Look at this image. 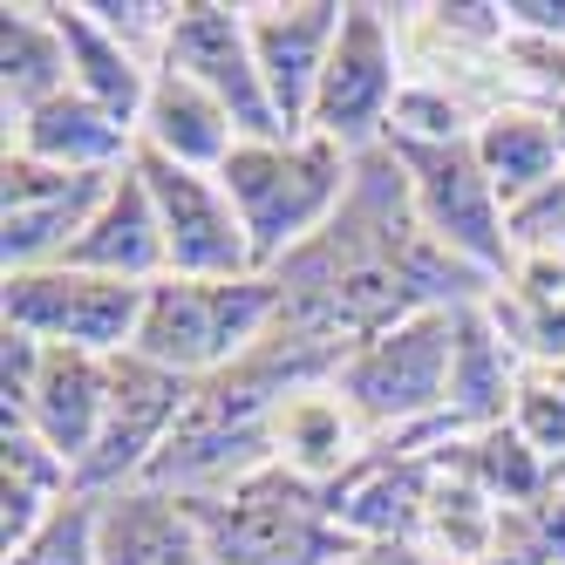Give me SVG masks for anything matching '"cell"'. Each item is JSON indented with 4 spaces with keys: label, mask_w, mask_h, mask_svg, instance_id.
Segmentation results:
<instances>
[{
    "label": "cell",
    "mask_w": 565,
    "mask_h": 565,
    "mask_svg": "<svg viewBox=\"0 0 565 565\" xmlns=\"http://www.w3.org/2000/svg\"><path fill=\"white\" fill-rule=\"evenodd\" d=\"M341 14H348L341 0H266V8H246L253 62L266 75V96H273L287 137H307V124H313V96H320L334 42H341Z\"/></svg>",
    "instance_id": "7c38bea8"
},
{
    "label": "cell",
    "mask_w": 565,
    "mask_h": 565,
    "mask_svg": "<svg viewBox=\"0 0 565 565\" xmlns=\"http://www.w3.org/2000/svg\"><path fill=\"white\" fill-rule=\"evenodd\" d=\"M246 143L238 124L225 116L218 96H205L191 75L157 62L150 75V96H143V116H137V150L164 157V164H184V171H225V157Z\"/></svg>",
    "instance_id": "9a60e30c"
},
{
    "label": "cell",
    "mask_w": 565,
    "mask_h": 565,
    "mask_svg": "<svg viewBox=\"0 0 565 565\" xmlns=\"http://www.w3.org/2000/svg\"><path fill=\"white\" fill-rule=\"evenodd\" d=\"M402 89H409V75H402L395 14L375 8V0H348L341 42H334V55H328V75H320L307 137H328V143H341L348 157H369V150L388 143V124H395Z\"/></svg>",
    "instance_id": "8992f818"
},
{
    "label": "cell",
    "mask_w": 565,
    "mask_h": 565,
    "mask_svg": "<svg viewBox=\"0 0 565 565\" xmlns=\"http://www.w3.org/2000/svg\"><path fill=\"white\" fill-rule=\"evenodd\" d=\"M463 470H470V483L483 498H491L498 511H524V504H539V491H545V477H552V463L524 443L511 423H498V429H483V436H463Z\"/></svg>",
    "instance_id": "603a6c76"
},
{
    "label": "cell",
    "mask_w": 565,
    "mask_h": 565,
    "mask_svg": "<svg viewBox=\"0 0 565 565\" xmlns=\"http://www.w3.org/2000/svg\"><path fill=\"white\" fill-rule=\"evenodd\" d=\"M369 423H361L348 402L334 395V382H313L300 395L279 402V416H273V463H287L294 477L307 483H341L361 457H369Z\"/></svg>",
    "instance_id": "ac0fdd59"
},
{
    "label": "cell",
    "mask_w": 565,
    "mask_h": 565,
    "mask_svg": "<svg viewBox=\"0 0 565 565\" xmlns=\"http://www.w3.org/2000/svg\"><path fill=\"white\" fill-rule=\"evenodd\" d=\"M143 300L150 287L103 279L83 266H28L0 279V320L14 334H34L42 348H75V354H130Z\"/></svg>",
    "instance_id": "52a82bcc"
},
{
    "label": "cell",
    "mask_w": 565,
    "mask_h": 565,
    "mask_svg": "<svg viewBox=\"0 0 565 565\" xmlns=\"http://www.w3.org/2000/svg\"><path fill=\"white\" fill-rule=\"evenodd\" d=\"M191 511L212 565H334L354 545L328 511V491L287 463H259L218 491H191Z\"/></svg>",
    "instance_id": "7a4b0ae2"
},
{
    "label": "cell",
    "mask_w": 565,
    "mask_h": 565,
    "mask_svg": "<svg viewBox=\"0 0 565 565\" xmlns=\"http://www.w3.org/2000/svg\"><path fill=\"white\" fill-rule=\"evenodd\" d=\"M470 150H477L483 178L498 184L504 212H518L524 198H539L552 178H565L558 130H552V116L539 103H491L477 116V130H470Z\"/></svg>",
    "instance_id": "ffe728a7"
},
{
    "label": "cell",
    "mask_w": 565,
    "mask_h": 565,
    "mask_svg": "<svg viewBox=\"0 0 565 565\" xmlns=\"http://www.w3.org/2000/svg\"><path fill=\"white\" fill-rule=\"evenodd\" d=\"M545 116H552V130H558V150H565V96H558V103H552Z\"/></svg>",
    "instance_id": "1f68e13d"
},
{
    "label": "cell",
    "mask_w": 565,
    "mask_h": 565,
    "mask_svg": "<svg viewBox=\"0 0 565 565\" xmlns=\"http://www.w3.org/2000/svg\"><path fill=\"white\" fill-rule=\"evenodd\" d=\"M103 416H109V354H75V348H49L42 361V382H34V402H28V423L49 443V450L83 470L96 436H103Z\"/></svg>",
    "instance_id": "e0dca14e"
},
{
    "label": "cell",
    "mask_w": 565,
    "mask_h": 565,
    "mask_svg": "<svg viewBox=\"0 0 565 565\" xmlns=\"http://www.w3.org/2000/svg\"><path fill=\"white\" fill-rule=\"evenodd\" d=\"M8 565H96V498L75 491L28 545L8 552Z\"/></svg>",
    "instance_id": "cb8c5ba5"
},
{
    "label": "cell",
    "mask_w": 565,
    "mask_h": 565,
    "mask_svg": "<svg viewBox=\"0 0 565 565\" xmlns=\"http://www.w3.org/2000/svg\"><path fill=\"white\" fill-rule=\"evenodd\" d=\"M518 348L498 334V320L483 307H463L457 313V361H450V402H443V423H450L457 436H483L511 423L518 409V388L524 375L511 369Z\"/></svg>",
    "instance_id": "d6986e66"
},
{
    "label": "cell",
    "mask_w": 565,
    "mask_h": 565,
    "mask_svg": "<svg viewBox=\"0 0 565 565\" xmlns=\"http://www.w3.org/2000/svg\"><path fill=\"white\" fill-rule=\"evenodd\" d=\"M511 34H539V42L565 49V0H504Z\"/></svg>",
    "instance_id": "f1b7e54d"
},
{
    "label": "cell",
    "mask_w": 565,
    "mask_h": 565,
    "mask_svg": "<svg viewBox=\"0 0 565 565\" xmlns=\"http://www.w3.org/2000/svg\"><path fill=\"white\" fill-rule=\"evenodd\" d=\"M218 184L232 191L238 218H246L259 273L287 266L300 246H313L348 205L354 157L328 137H279V143H238L225 157Z\"/></svg>",
    "instance_id": "6da1fadb"
},
{
    "label": "cell",
    "mask_w": 565,
    "mask_h": 565,
    "mask_svg": "<svg viewBox=\"0 0 565 565\" xmlns=\"http://www.w3.org/2000/svg\"><path fill=\"white\" fill-rule=\"evenodd\" d=\"M198 382L157 369L143 354H109V416L89 463L75 470V491L83 498H109V491H130L157 470V457L171 450V436L191 409Z\"/></svg>",
    "instance_id": "ba28073f"
},
{
    "label": "cell",
    "mask_w": 565,
    "mask_h": 565,
    "mask_svg": "<svg viewBox=\"0 0 565 565\" xmlns=\"http://www.w3.org/2000/svg\"><path fill=\"white\" fill-rule=\"evenodd\" d=\"M68 89V42L49 8H0V96L8 116L42 109L49 96Z\"/></svg>",
    "instance_id": "7402d4cb"
},
{
    "label": "cell",
    "mask_w": 565,
    "mask_h": 565,
    "mask_svg": "<svg viewBox=\"0 0 565 565\" xmlns=\"http://www.w3.org/2000/svg\"><path fill=\"white\" fill-rule=\"evenodd\" d=\"M157 62L178 68V75H191L205 96H218L246 143H279V137H287V130H279L273 96H266V75L253 62L246 8H225V0H184Z\"/></svg>",
    "instance_id": "30bf717a"
},
{
    "label": "cell",
    "mask_w": 565,
    "mask_h": 565,
    "mask_svg": "<svg viewBox=\"0 0 565 565\" xmlns=\"http://www.w3.org/2000/svg\"><path fill=\"white\" fill-rule=\"evenodd\" d=\"M388 150H395L402 178H409L416 225L443 253L477 266L483 279H504L518 266V238H511V212H504L498 184L483 178L470 137L463 143H388Z\"/></svg>",
    "instance_id": "5b68a950"
},
{
    "label": "cell",
    "mask_w": 565,
    "mask_h": 565,
    "mask_svg": "<svg viewBox=\"0 0 565 565\" xmlns=\"http://www.w3.org/2000/svg\"><path fill=\"white\" fill-rule=\"evenodd\" d=\"M55 266H83V273H103V279H130V287H157V279L171 273L164 232H157V205H150V184H143L137 164L109 184V198L96 205V218L83 225V238H75Z\"/></svg>",
    "instance_id": "2e32d148"
},
{
    "label": "cell",
    "mask_w": 565,
    "mask_h": 565,
    "mask_svg": "<svg viewBox=\"0 0 565 565\" xmlns=\"http://www.w3.org/2000/svg\"><path fill=\"white\" fill-rule=\"evenodd\" d=\"M511 429L532 443L545 463H565V382H558V375H545V369L524 375L518 409H511Z\"/></svg>",
    "instance_id": "484cf974"
},
{
    "label": "cell",
    "mask_w": 565,
    "mask_h": 565,
    "mask_svg": "<svg viewBox=\"0 0 565 565\" xmlns=\"http://www.w3.org/2000/svg\"><path fill=\"white\" fill-rule=\"evenodd\" d=\"M279 328V287L273 273L253 279H157L143 320H137V348L143 361L171 369L184 382H212L232 361H246L259 341Z\"/></svg>",
    "instance_id": "3957f363"
},
{
    "label": "cell",
    "mask_w": 565,
    "mask_h": 565,
    "mask_svg": "<svg viewBox=\"0 0 565 565\" xmlns=\"http://www.w3.org/2000/svg\"><path fill=\"white\" fill-rule=\"evenodd\" d=\"M511 238H518V253H558L565 259V178H552L539 198H524L511 212Z\"/></svg>",
    "instance_id": "83f0119b"
},
{
    "label": "cell",
    "mask_w": 565,
    "mask_h": 565,
    "mask_svg": "<svg viewBox=\"0 0 565 565\" xmlns=\"http://www.w3.org/2000/svg\"><path fill=\"white\" fill-rule=\"evenodd\" d=\"M116 178L49 171V164H34L21 150L0 157V259H8V273L55 266L75 238H83V225L96 218V205L109 198Z\"/></svg>",
    "instance_id": "8fae6325"
},
{
    "label": "cell",
    "mask_w": 565,
    "mask_h": 565,
    "mask_svg": "<svg viewBox=\"0 0 565 565\" xmlns=\"http://www.w3.org/2000/svg\"><path fill=\"white\" fill-rule=\"evenodd\" d=\"M137 171L150 184L157 232H164V259H171L164 279H253L259 273L246 218H238L232 191L212 171L164 164V157H150V150H137Z\"/></svg>",
    "instance_id": "9c48e42d"
},
{
    "label": "cell",
    "mask_w": 565,
    "mask_h": 565,
    "mask_svg": "<svg viewBox=\"0 0 565 565\" xmlns=\"http://www.w3.org/2000/svg\"><path fill=\"white\" fill-rule=\"evenodd\" d=\"M450 361H457V313H416L402 328L361 341L341 369H334V395L388 436L409 429H450L443 402H450Z\"/></svg>",
    "instance_id": "277c9868"
},
{
    "label": "cell",
    "mask_w": 565,
    "mask_h": 565,
    "mask_svg": "<svg viewBox=\"0 0 565 565\" xmlns=\"http://www.w3.org/2000/svg\"><path fill=\"white\" fill-rule=\"evenodd\" d=\"M436 565H532V558H518L511 545H498V552H483V558H436Z\"/></svg>",
    "instance_id": "4dcf8cb0"
},
{
    "label": "cell",
    "mask_w": 565,
    "mask_h": 565,
    "mask_svg": "<svg viewBox=\"0 0 565 565\" xmlns=\"http://www.w3.org/2000/svg\"><path fill=\"white\" fill-rule=\"evenodd\" d=\"M8 150L34 157V164H49V171L116 178V171L137 164V124H124V116H109L103 103L62 89L42 109L8 116Z\"/></svg>",
    "instance_id": "4fadbf2b"
},
{
    "label": "cell",
    "mask_w": 565,
    "mask_h": 565,
    "mask_svg": "<svg viewBox=\"0 0 565 565\" xmlns=\"http://www.w3.org/2000/svg\"><path fill=\"white\" fill-rule=\"evenodd\" d=\"M545 375H558V382H565V369H545Z\"/></svg>",
    "instance_id": "d6a6232c"
},
{
    "label": "cell",
    "mask_w": 565,
    "mask_h": 565,
    "mask_svg": "<svg viewBox=\"0 0 565 565\" xmlns=\"http://www.w3.org/2000/svg\"><path fill=\"white\" fill-rule=\"evenodd\" d=\"M477 130V116L450 96V89H429V83H409L395 103V124H388V143H463Z\"/></svg>",
    "instance_id": "d4e9b609"
},
{
    "label": "cell",
    "mask_w": 565,
    "mask_h": 565,
    "mask_svg": "<svg viewBox=\"0 0 565 565\" xmlns=\"http://www.w3.org/2000/svg\"><path fill=\"white\" fill-rule=\"evenodd\" d=\"M49 14H55L62 42H68V89H75V96H89V103H103L109 116H124V124H137L157 62H150L143 49H130L124 34H109V28L83 8V0H68V8H49Z\"/></svg>",
    "instance_id": "44dd1931"
},
{
    "label": "cell",
    "mask_w": 565,
    "mask_h": 565,
    "mask_svg": "<svg viewBox=\"0 0 565 565\" xmlns=\"http://www.w3.org/2000/svg\"><path fill=\"white\" fill-rule=\"evenodd\" d=\"M96 565H212L198 511L178 491L130 483L96 498Z\"/></svg>",
    "instance_id": "5bb4252c"
},
{
    "label": "cell",
    "mask_w": 565,
    "mask_h": 565,
    "mask_svg": "<svg viewBox=\"0 0 565 565\" xmlns=\"http://www.w3.org/2000/svg\"><path fill=\"white\" fill-rule=\"evenodd\" d=\"M334 565H436L416 539H388V545H348Z\"/></svg>",
    "instance_id": "f546056e"
},
{
    "label": "cell",
    "mask_w": 565,
    "mask_h": 565,
    "mask_svg": "<svg viewBox=\"0 0 565 565\" xmlns=\"http://www.w3.org/2000/svg\"><path fill=\"white\" fill-rule=\"evenodd\" d=\"M42 361L49 348L34 334H0V429H21L28 423V402H34V382H42Z\"/></svg>",
    "instance_id": "4316f807"
}]
</instances>
